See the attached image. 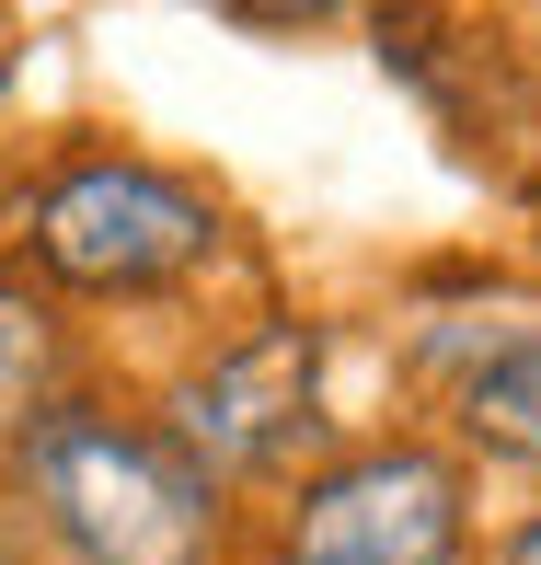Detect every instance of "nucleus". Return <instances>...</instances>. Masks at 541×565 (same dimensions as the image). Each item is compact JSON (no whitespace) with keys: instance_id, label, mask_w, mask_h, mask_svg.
Instances as JSON below:
<instances>
[{"instance_id":"obj_7","label":"nucleus","mask_w":541,"mask_h":565,"mask_svg":"<svg viewBox=\"0 0 541 565\" xmlns=\"http://www.w3.org/2000/svg\"><path fill=\"white\" fill-rule=\"evenodd\" d=\"M507 565H541V520H530V531H519V543H507Z\"/></svg>"},{"instance_id":"obj_4","label":"nucleus","mask_w":541,"mask_h":565,"mask_svg":"<svg viewBox=\"0 0 541 565\" xmlns=\"http://www.w3.org/2000/svg\"><path fill=\"white\" fill-rule=\"evenodd\" d=\"M312 427H323V335L312 323H266L253 347H230L185 381L162 439L219 484V473H277Z\"/></svg>"},{"instance_id":"obj_8","label":"nucleus","mask_w":541,"mask_h":565,"mask_svg":"<svg viewBox=\"0 0 541 565\" xmlns=\"http://www.w3.org/2000/svg\"><path fill=\"white\" fill-rule=\"evenodd\" d=\"M0 565H12V531H0Z\"/></svg>"},{"instance_id":"obj_3","label":"nucleus","mask_w":541,"mask_h":565,"mask_svg":"<svg viewBox=\"0 0 541 565\" xmlns=\"http://www.w3.org/2000/svg\"><path fill=\"white\" fill-rule=\"evenodd\" d=\"M289 565H461V461L357 450L289 508Z\"/></svg>"},{"instance_id":"obj_5","label":"nucleus","mask_w":541,"mask_h":565,"mask_svg":"<svg viewBox=\"0 0 541 565\" xmlns=\"http://www.w3.org/2000/svg\"><path fill=\"white\" fill-rule=\"evenodd\" d=\"M461 427H473L496 461H530L541 473V335L530 323H507V335L473 347V370H461Z\"/></svg>"},{"instance_id":"obj_6","label":"nucleus","mask_w":541,"mask_h":565,"mask_svg":"<svg viewBox=\"0 0 541 565\" xmlns=\"http://www.w3.org/2000/svg\"><path fill=\"white\" fill-rule=\"evenodd\" d=\"M46 404H58V323H46V300L0 289V450H23Z\"/></svg>"},{"instance_id":"obj_2","label":"nucleus","mask_w":541,"mask_h":565,"mask_svg":"<svg viewBox=\"0 0 541 565\" xmlns=\"http://www.w3.org/2000/svg\"><path fill=\"white\" fill-rule=\"evenodd\" d=\"M35 254L69 289H173L219 254V209L162 162H69L35 196Z\"/></svg>"},{"instance_id":"obj_1","label":"nucleus","mask_w":541,"mask_h":565,"mask_svg":"<svg viewBox=\"0 0 541 565\" xmlns=\"http://www.w3.org/2000/svg\"><path fill=\"white\" fill-rule=\"evenodd\" d=\"M12 461H23L35 520L82 565H208L219 554V484L139 416L46 404Z\"/></svg>"}]
</instances>
